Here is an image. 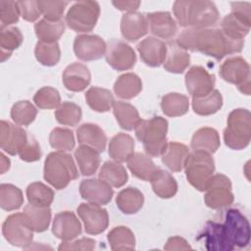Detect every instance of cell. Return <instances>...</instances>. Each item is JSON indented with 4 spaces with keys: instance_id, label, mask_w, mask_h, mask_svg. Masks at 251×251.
Wrapping results in <instances>:
<instances>
[{
    "instance_id": "74e56055",
    "label": "cell",
    "mask_w": 251,
    "mask_h": 251,
    "mask_svg": "<svg viewBox=\"0 0 251 251\" xmlns=\"http://www.w3.org/2000/svg\"><path fill=\"white\" fill-rule=\"evenodd\" d=\"M223 106V97L219 90L213 89L207 95L192 98V109L200 116H210L217 113Z\"/></svg>"
},
{
    "instance_id": "52a82bcc",
    "label": "cell",
    "mask_w": 251,
    "mask_h": 251,
    "mask_svg": "<svg viewBox=\"0 0 251 251\" xmlns=\"http://www.w3.org/2000/svg\"><path fill=\"white\" fill-rule=\"evenodd\" d=\"M231 13L222 21V30L230 38L244 40L251 25V4L249 2H231Z\"/></svg>"
},
{
    "instance_id": "db71d44e",
    "label": "cell",
    "mask_w": 251,
    "mask_h": 251,
    "mask_svg": "<svg viewBox=\"0 0 251 251\" xmlns=\"http://www.w3.org/2000/svg\"><path fill=\"white\" fill-rule=\"evenodd\" d=\"M18 155L20 156V159L25 162L30 163L38 161L41 158V150L36 139L33 136L28 135L27 141L22 147Z\"/></svg>"
},
{
    "instance_id": "4dcf8cb0",
    "label": "cell",
    "mask_w": 251,
    "mask_h": 251,
    "mask_svg": "<svg viewBox=\"0 0 251 251\" xmlns=\"http://www.w3.org/2000/svg\"><path fill=\"white\" fill-rule=\"evenodd\" d=\"M116 203L118 208L126 215L137 213L143 206L144 196L135 187H126L119 192Z\"/></svg>"
},
{
    "instance_id": "836d02e7",
    "label": "cell",
    "mask_w": 251,
    "mask_h": 251,
    "mask_svg": "<svg viewBox=\"0 0 251 251\" xmlns=\"http://www.w3.org/2000/svg\"><path fill=\"white\" fill-rule=\"evenodd\" d=\"M142 90V81L138 75L127 73L120 75L114 84V91L122 99H131Z\"/></svg>"
},
{
    "instance_id": "f6af8a7d",
    "label": "cell",
    "mask_w": 251,
    "mask_h": 251,
    "mask_svg": "<svg viewBox=\"0 0 251 251\" xmlns=\"http://www.w3.org/2000/svg\"><path fill=\"white\" fill-rule=\"evenodd\" d=\"M36 60L43 66L52 67L58 64L61 58V50L58 42L38 41L34 49Z\"/></svg>"
},
{
    "instance_id": "ba28073f",
    "label": "cell",
    "mask_w": 251,
    "mask_h": 251,
    "mask_svg": "<svg viewBox=\"0 0 251 251\" xmlns=\"http://www.w3.org/2000/svg\"><path fill=\"white\" fill-rule=\"evenodd\" d=\"M100 15V6L95 1L75 2L68 11L66 23L76 32L91 31Z\"/></svg>"
},
{
    "instance_id": "c3c4849f",
    "label": "cell",
    "mask_w": 251,
    "mask_h": 251,
    "mask_svg": "<svg viewBox=\"0 0 251 251\" xmlns=\"http://www.w3.org/2000/svg\"><path fill=\"white\" fill-rule=\"evenodd\" d=\"M37 110L27 100L15 103L11 109V118L18 126H28L36 118Z\"/></svg>"
},
{
    "instance_id": "11a10c76",
    "label": "cell",
    "mask_w": 251,
    "mask_h": 251,
    "mask_svg": "<svg viewBox=\"0 0 251 251\" xmlns=\"http://www.w3.org/2000/svg\"><path fill=\"white\" fill-rule=\"evenodd\" d=\"M18 4L21 16L23 17L24 20L27 22H34L40 17L41 12L39 10L37 1H18Z\"/></svg>"
},
{
    "instance_id": "d590c367",
    "label": "cell",
    "mask_w": 251,
    "mask_h": 251,
    "mask_svg": "<svg viewBox=\"0 0 251 251\" xmlns=\"http://www.w3.org/2000/svg\"><path fill=\"white\" fill-rule=\"evenodd\" d=\"M75 157L83 176H92L100 165L99 152L85 145H80L75 149Z\"/></svg>"
},
{
    "instance_id": "816d5d0a",
    "label": "cell",
    "mask_w": 251,
    "mask_h": 251,
    "mask_svg": "<svg viewBox=\"0 0 251 251\" xmlns=\"http://www.w3.org/2000/svg\"><path fill=\"white\" fill-rule=\"evenodd\" d=\"M37 3L44 19L51 22L61 21L65 8L69 5L68 1H37Z\"/></svg>"
},
{
    "instance_id": "603a6c76",
    "label": "cell",
    "mask_w": 251,
    "mask_h": 251,
    "mask_svg": "<svg viewBox=\"0 0 251 251\" xmlns=\"http://www.w3.org/2000/svg\"><path fill=\"white\" fill-rule=\"evenodd\" d=\"M62 77L65 87L74 92L84 90L91 80L89 69L81 63H73L69 65L65 69Z\"/></svg>"
},
{
    "instance_id": "484cf974",
    "label": "cell",
    "mask_w": 251,
    "mask_h": 251,
    "mask_svg": "<svg viewBox=\"0 0 251 251\" xmlns=\"http://www.w3.org/2000/svg\"><path fill=\"white\" fill-rule=\"evenodd\" d=\"M189 150L186 145L178 142H169L162 153L163 164L172 172H180L184 169Z\"/></svg>"
},
{
    "instance_id": "277c9868",
    "label": "cell",
    "mask_w": 251,
    "mask_h": 251,
    "mask_svg": "<svg viewBox=\"0 0 251 251\" xmlns=\"http://www.w3.org/2000/svg\"><path fill=\"white\" fill-rule=\"evenodd\" d=\"M78 172L73 157L63 151L50 153L44 162V178L56 189H63L77 178Z\"/></svg>"
},
{
    "instance_id": "60d3db41",
    "label": "cell",
    "mask_w": 251,
    "mask_h": 251,
    "mask_svg": "<svg viewBox=\"0 0 251 251\" xmlns=\"http://www.w3.org/2000/svg\"><path fill=\"white\" fill-rule=\"evenodd\" d=\"M161 108L163 113L168 117H179L187 113L189 100L187 96L180 93H168L162 97Z\"/></svg>"
},
{
    "instance_id": "ee69618b",
    "label": "cell",
    "mask_w": 251,
    "mask_h": 251,
    "mask_svg": "<svg viewBox=\"0 0 251 251\" xmlns=\"http://www.w3.org/2000/svg\"><path fill=\"white\" fill-rule=\"evenodd\" d=\"M26 196L29 204L40 207H49L53 202L54 192L44 183L35 181L27 186Z\"/></svg>"
},
{
    "instance_id": "d4e9b609",
    "label": "cell",
    "mask_w": 251,
    "mask_h": 251,
    "mask_svg": "<svg viewBox=\"0 0 251 251\" xmlns=\"http://www.w3.org/2000/svg\"><path fill=\"white\" fill-rule=\"evenodd\" d=\"M76 137L80 145L103 152L106 148L107 136L103 129L95 124H83L76 129Z\"/></svg>"
},
{
    "instance_id": "3957f363",
    "label": "cell",
    "mask_w": 251,
    "mask_h": 251,
    "mask_svg": "<svg viewBox=\"0 0 251 251\" xmlns=\"http://www.w3.org/2000/svg\"><path fill=\"white\" fill-rule=\"evenodd\" d=\"M135 135L143 144L149 156L162 155L168 142V121L162 117H153L149 120H140L135 126Z\"/></svg>"
},
{
    "instance_id": "e575fe53",
    "label": "cell",
    "mask_w": 251,
    "mask_h": 251,
    "mask_svg": "<svg viewBox=\"0 0 251 251\" xmlns=\"http://www.w3.org/2000/svg\"><path fill=\"white\" fill-rule=\"evenodd\" d=\"M113 112L120 126L126 130L135 128L141 120L136 108L126 102L115 101L113 104Z\"/></svg>"
},
{
    "instance_id": "7dc6e473",
    "label": "cell",
    "mask_w": 251,
    "mask_h": 251,
    "mask_svg": "<svg viewBox=\"0 0 251 251\" xmlns=\"http://www.w3.org/2000/svg\"><path fill=\"white\" fill-rule=\"evenodd\" d=\"M81 109L78 105L73 102H63L61 103L55 111V118L57 122L61 125L75 126L81 120Z\"/></svg>"
},
{
    "instance_id": "83f0119b",
    "label": "cell",
    "mask_w": 251,
    "mask_h": 251,
    "mask_svg": "<svg viewBox=\"0 0 251 251\" xmlns=\"http://www.w3.org/2000/svg\"><path fill=\"white\" fill-rule=\"evenodd\" d=\"M221 145L218 131L212 127H202L196 130L191 139V148L209 154L215 153Z\"/></svg>"
},
{
    "instance_id": "bcb514c9",
    "label": "cell",
    "mask_w": 251,
    "mask_h": 251,
    "mask_svg": "<svg viewBox=\"0 0 251 251\" xmlns=\"http://www.w3.org/2000/svg\"><path fill=\"white\" fill-rule=\"evenodd\" d=\"M24 196L22 190L10 183L0 185V206L5 211H14L22 207Z\"/></svg>"
},
{
    "instance_id": "7bdbcfd3",
    "label": "cell",
    "mask_w": 251,
    "mask_h": 251,
    "mask_svg": "<svg viewBox=\"0 0 251 251\" xmlns=\"http://www.w3.org/2000/svg\"><path fill=\"white\" fill-rule=\"evenodd\" d=\"M107 239L114 251L133 250L135 248V237L133 232L126 226H120L110 230Z\"/></svg>"
},
{
    "instance_id": "8fae6325",
    "label": "cell",
    "mask_w": 251,
    "mask_h": 251,
    "mask_svg": "<svg viewBox=\"0 0 251 251\" xmlns=\"http://www.w3.org/2000/svg\"><path fill=\"white\" fill-rule=\"evenodd\" d=\"M226 233L234 247L243 248L250 242V225L247 218L237 209L226 211L223 224Z\"/></svg>"
},
{
    "instance_id": "f546056e",
    "label": "cell",
    "mask_w": 251,
    "mask_h": 251,
    "mask_svg": "<svg viewBox=\"0 0 251 251\" xmlns=\"http://www.w3.org/2000/svg\"><path fill=\"white\" fill-rule=\"evenodd\" d=\"M134 140L126 133H118L109 143V155L118 162L123 163L134 153Z\"/></svg>"
},
{
    "instance_id": "681fc988",
    "label": "cell",
    "mask_w": 251,
    "mask_h": 251,
    "mask_svg": "<svg viewBox=\"0 0 251 251\" xmlns=\"http://www.w3.org/2000/svg\"><path fill=\"white\" fill-rule=\"evenodd\" d=\"M50 145L58 151H71L75 147L74 132L69 128L55 127L49 135Z\"/></svg>"
},
{
    "instance_id": "44dd1931",
    "label": "cell",
    "mask_w": 251,
    "mask_h": 251,
    "mask_svg": "<svg viewBox=\"0 0 251 251\" xmlns=\"http://www.w3.org/2000/svg\"><path fill=\"white\" fill-rule=\"evenodd\" d=\"M205 246L210 251H231L235 247L228 239L223 224L207 222L202 232Z\"/></svg>"
},
{
    "instance_id": "6f0895ef",
    "label": "cell",
    "mask_w": 251,
    "mask_h": 251,
    "mask_svg": "<svg viewBox=\"0 0 251 251\" xmlns=\"http://www.w3.org/2000/svg\"><path fill=\"white\" fill-rule=\"evenodd\" d=\"M165 250H189L191 249V246L188 244V242L180 237V236H173L170 237L164 246Z\"/></svg>"
},
{
    "instance_id": "1f68e13d",
    "label": "cell",
    "mask_w": 251,
    "mask_h": 251,
    "mask_svg": "<svg viewBox=\"0 0 251 251\" xmlns=\"http://www.w3.org/2000/svg\"><path fill=\"white\" fill-rule=\"evenodd\" d=\"M24 214L33 231L42 232L48 228L51 222V210L49 207L28 204L24 208Z\"/></svg>"
},
{
    "instance_id": "9c48e42d",
    "label": "cell",
    "mask_w": 251,
    "mask_h": 251,
    "mask_svg": "<svg viewBox=\"0 0 251 251\" xmlns=\"http://www.w3.org/2000/svg\"><path fill=\"white\" fill-rule=\"evenodd\" d=\"M2 233L10 244L21 248H28L33 239V230L28 226L24 213L8 216L2 225Z\"/></svg>"
},
{
    "instance_id": "8992f818",
    "label": "cell",
    "mask_w": 251,
    "mask_h": 251,
    "mask_svg": "<svg viewBox=\"0 0 251 251\" xmlns=\"http://www.w3.org/2000/svg\"><path fill=\"white\" fill-rule=\"evenodd\" d=\"M184 170L188 182L197 190L205 191L214 176V159L207 152L193 150L187 157Z\"/></svg>"
},
{
    "instance_id": "7c38bea8",
    "label": "cell",
    "mask_w": 251,
    "mask_h": 251,
    "mask_svg": "<svg viewBox=\"0 0 251 251\" xmlns=\"http://www.w3.org/2000/svg\"><path fill=\"white\" fill-rule=\"evenodd\" d=\"M205 191L204 201L211 209H221L229 206L233 202L231 182L224 175H214Z\"/></svg>"
},
{
    "instance_id": "f1b7e54d",
    "label": "cell",
    "mask_w": 251,
    "mask_h": 251,
    "mask_svg": "<svg viewBox=\"0 0 251 251\" xmlns=\"http://www.w3.org/2000/svg\"><path fill=\"white\" fill-rule=\"evenodd\" d=\"M126 163L131 174L137 178L145 181H149L158 170L149 155H145L140 152L133 153L127 159Z\"/></svg>"
},
{
    "instance_id": "e0dca14e",
    "label": "cell",
    "mask_w": 251,
    "mask_h": 251,
    "mask_svg": "<svg viewBox=\"0 0 251 251\" xmlns=\"http://www.w3.org/2000/svg\"><path fill=\"white\" fill-rule=\"evenodd\" d=\"M28 134L18 125L7 121L0 123V147L10 155H18L27 141Z\"/></svg>"
},
{
    "instance_id": "9a60e30c",
    "label": "cell",
    "mask_w": 251,
    "mask_h": 251,
    "mask_svg": "<svg viewBox=\"0 0 251 251\" xmlns=\"http://www.w3.org/2000/svg\"><path fill=\"white\" fill-rule=\"evenodd\" d=\"M215 76L200 66L191 67L185 75V86L192 98L207 95L214 89Z\"/></svg>"
},
{
    "instance_id": "4316f807",
    "label": "cell",
    "mask_w": 251,
    "mask_h": 251,
    "mask_svg": "<svg viewBox=\"0 0 251 251\" xmlns=\"http://www.w3.org/2000/svg\"><path fill=\"white\" fill-rule=\"evenodd\" d=\"M163 64L166 71L173 74H181L190 64V56L186 50L176 42H171L167 45V56Z\"/></svg>"
},
{
    "instance_id": "7a4b0ae2",
    "label": "cell",
    "mask_w": 251,
    "mask_h": 251,
    "mask_svg": "<svg viewBox=\"0 0 251 251\" xmlns=\"http://www.w3.org/2000/svg\"><path fill=\"white\" fill-rule=\"evenodd\" d=\"M173 11L181 26L196 29L210 28L217 24L220 17L216 5L208 0L176 1Z\"/></svg>"
},
{
    "instance_id": "ffe728a7",
    "label": "cell",
    "mask_w": 251,
    "mask_h": 251,
    "mask_svg": "<svg viewBox=\"0 0 251 251\" xmlns=\"http://www.w3.org/2000/svg\"><path fill=\"white\" fill-rule=\"evenodd\" d=\"M141 60L149 67H159L167 56V44L157 37L149 36L137 44Z\"/></svg>"
},
{
    "instance_id": "f5cc1de1",
    "label": "cell",
    "mask_w": 251,
    "mask_h": 251,
    "mask_svg": "<svg viewBox=\"0 0 251 251\" xmlns=\"http://www.w3.org/2000/svg\"><path fill=\"white\" fill-rule=\"evenodd\" d=\"M21 16L19 4L16 1H0V20L2 26H9L19 21Z\"/></svg>"
},
{
    "instance_id": "30bf717a",
    "label": "cell",
    "mask_w": 251,
    "mask_h": 251,
    "mask_svg": "<svg viewBox=\"0 0 251 251\" xmlns=\"http://www.w3.org/2000/svg\"><path fill=\"white\" fill-rule=\"evenodd\" d=\"M220 75L226 81L236 84L243 94H250V67L243 58L235 56L226 59L220 68Z\"/></svg>"
},
{
    "instance_id": "d6a6232c",
    "label": "cell",
    "mask_w": 251,
    "mask_h": 251,
    "mask_svg": "<svg viewBox=\"0 0 251 251\" xmlns=\"http://www.w3.org/2000/svg\"><path fill=\"white\" fill-rule=\"evenodd\" d=\"M154 193L160 198L174 197L177 191V183L173 176L164 170H157L150 179Z\"/></svg>"
},
{
    "instance_id": "cb8c5ba5",
    "label": "cell",
    "mask_w": 251,
    "mask_h": 251,
    "mask_svg": "<svg viewBox=\"0 0 251 251\" xmlns=\"http://www.w3.org/2000/svg\"><path fill=\"white\" fill-rule=\"evenodd\" d=\"M148 31L146 17L141 13H126L121 20V32L125 39L136 41Z\"/></svg>"
},
{
    "instance_id": "9f6ffc18",
    "label": "cell",
    "mask_w": 251,
    "mask_h": 251,
    "mask_svg": "<svg viewBox=\"0 0 251 251\" xmlns=\"http://www.w3.org/2000/svg\"><path fill=\"white\" fill-rule=\"evenodd\" d=\"M95 240L92 238H88V237H83L80 238L78 240H75V241H63L60 246H59V250H84V251H90L93 250L95 248Z\"/></svg>"
},
{
    "instance_id": "6da1fadb",
    "label": "cell",
    "mask_w": 251,
    "mask_h": 251,
    "mask_svg": "<svg viewBox=\"0 0 251 251\" xmlns=\"http://www.w3.org/2000/svg\"><path fill=\"white\" fill-rule=\"evenodd\" d=\"M176 43L186 51H198L216 60H222L226 55L239 53L244 40L232 39L221 28L187 27L180 32Z\"/></svg>"
},
{
    "instance_id": "5bb4252c",
    "label": "cell",
    "mask_w": 251,
    "mask_h": 251,
    "mask_svg": "<svg viewBox=\"0 0 251 251\" xmlns=\"http://www.w3.org/2000/svg\"><path fill=\"white\" fill-rule=\"evenodd\" d=\"M105 57L107 63L117 71L129 70L136 62L134 50L128 44L120 40L109 42Z\"/></svg>"
},
{
    "instance_id": "d6986e66",
    "label": "cell",
    "mask_w": 251,
    "mask_h": 251,
    "mask_svg": "<svg viewBox=\"0 0 251 251\" xmlns=\"http://www.w3.org/2000/svg\"><path fill=\"white\" fill-rule=\"evenodd\" d=\"M52 232L63 241H70L80 234L81 225L73 212L64 211L55 216L52 224Z\"/></svg>"
},
{
    "instance_id": "4fadbf2b",
    "label": "cell",
    "mask_w": 251,
    "mask_h": 251,
    "mask_svg": "<svg viewBox=\"0 0 251 251\" xmlns=\"http://www.w3.org/2000/svg\"><path fill=\"white\" fill-rule=\"evenodd\" d=\"M77 214L82 220L84 229L88 234L103 232L109 224V216L106 209L93 203H81L77 207Z\"/></svg>"
},
{
    "instance_id": "8d00e7d4",
    "label": "cell",
    "mask_w": 251,
    "mask_h": 251,
    "mask_svg": "<svg viewBox=\"0 0 251 251\" xmlns=\"http://www.w3.org/2000/svg\"><path fill=\"white\" fill-rule=\"evenodd\" d=\"M24 37L18 27L2 26L0 28V48L1 62L6 61L12 55V52L19 48L23 43Z\"/></svg>"
},
{
    "instance_id": "ac0fdd59",
    "label": "cell",
    "mask_w": 251,
    "mask_h": 251,
    "mask_svg": "<svg viewBox=\"0 0 251 251\" xmlns=\"http://www.w3.org/2000/svg\"><path fill=\"white\" fill-rule=\"evenodd\" d=\"M79 193L81 197L89 203L101 206L108 204L112 200L114 191L112 186L104 180L89 178L83 179L80 182Z\"/></svg>"
},
{
    "instance_id": "680465c9",
    "label": "cell",
    "mask_w": 251,
    "mask_h": 251,
    "mask_svg": "<svg viewBox=\"0 0 251 251\" xmlns=\"http://www.w3.org/2000/svg\"><path fill=\"white\" fill-rule=\"evenodd\" d=\"M112 4L121 11L126 12V13H132L138 9L140 5V1H113Z\"/></svg>"
},
{
    "instance_id": "b9f144b4",
    "label": "cell",
    "mask_w": 251,
    "mask_h": 251,
    "mask_svg": "<svg viewBox=\"0 0 251 251\" xmlns=\"http://www.w3.org/2000/svg\"><path fill=\"white\" fill-rule=\"evenodd\" d=\"M34 31L39 41L57 42L65 31V24L63 21L51 22L42 19L34 25Z\"/></svg>"
},
{
    "instance_id": "f35d334b",
    "label": "cell",
    "mask_w": 251,
    "mask_h": 251,
    "mask_svg": "<svg viewBox=\"0 0 251 251\" xmlns=\"http://www.w3.org/2000/svg\"><path fill=\"white\" fill-rule=\"evenodd\" d=\"M99 178L109 185L119 188L126 183L128 176L123 165L116 161H107L100 169Z\"/></svg>"
},
{
    "instance_id": "91938a15",
    "label": "cell",
    "mask_w": 251,
    "mask_h": 251,
    "mask_svg": "<svg viewBox=\"0 0 251 251\" xmlns=\"http://www.w3.org/2000/svg\"><path fill=\"white\" fill-rule=\"evenodd\" d=\"M11 162L9 158H7L3 153L0 154V170L1 174H5L9 169H10Z\"/></svg>"
},
{
    "instance_id": "7402d4cb",
    "label": "cell",
    "mask_w": 251,
    "mask_h": 251,
    "mask_svg": "<svg viewBox=\"0 0 251 251\" xmlns=\"http://www.w3.org/2000/svg\"><path fill=\"white\" fill-rule=\"evenodd\" d=\"M150 32L163 39H171L177 31V25L169 12H154L146 15Z\"/></svg>"
},
{
    "instance_id": "f907efd6",
    "label": "cell",
    "mask_w": 251,
    "mask_h": 251,
    "mask_svg": "<svg viewBox=\"0 0 251 251\" xmlns=\"http://www.w3.org/2000/svg\"><path fill=\"white\" fill-rule=\"evenodd\" d=\"M33 102L40 109H55L61 104V96L57 89L44 86L35 93Z\"/></svg>"
},
{
    "instance_id": "2e32d148",
    "label": "cell",
    "mask_w": 251,
    "mask_h": 251,
    "mask_svg": "<svg viewBox=\"0 0 251 251\" xmlns=\"http://www.w3.org/2000/svg\"><path fill=\"white\" fill-rule=\"evenodd\" d=\"M107 45L98 35L79 34L74 42L75 56L82 61H93L100 59L106 54Z\"/></svg>"
},
{
    "instance_id": "ab89813d",
    "label": "cell",
    "mask_w": 251,
    "mask_h": 251,
    "mask_svg": "<svg viewBox=\"0 0 251 251\" xmlns=\"http://www.w3.org/2000/svg\"><path fill=\"white\" fill-rule=\"evenodd\" d=\"M85 100L92 110L99 113L108 112L113 108V104L115 102L110 90L97 86L90 87L86 91Z\"/></svg>"
},
{
    "instance_id": "5b68a950",
    "label": "cell",
    "mask_w": 251,
    "mask_h": 251,
    "mask_svg": "<svg viewBox=\"0 0 251 251\" xmlns=\"http://www.w3.org/2000/svg\"><path fill=\"white\" fill-rule=\"evenodd\" d=\"M251 115L247 109L238 108L227 117V126L224 130V140L233 150L246 148L251 139Z\"/></svg>"
}]
</instances>
